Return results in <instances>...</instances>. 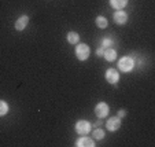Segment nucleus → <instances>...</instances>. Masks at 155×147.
Masks as SVG:
<instances>
[{
	"mask_svg": "<svg viewBox=\"0 0 155 147\" xmlns=\"http://www.w3.org/2000/svg\"><path fill=\"white\" fill-rule=\"evenodd\" d=\"M106 127H107L108 131H111V132L118 131V129H120V127H121V118L120 117H111L110 120L107 121Z\"/></svg>",
	"mask_w": 155,
	"mask_h": 147,
	"instance_id": "obj_5",
	"label": "nucleus"
},
{
	"mask_svg": "<svg viewBox=\"0 0 155 147\" xmlns=\"http://www.w3.org/2000/svg\"><path fill=\"white\" fill-rule=\"evenodd\" d=\"M89 54H91V50L87 44H78L76 47V55L80 61H85V59L89 58Z\"/></svg>",
	"mask_w": 155,
	"mask_h": 147,
	"instance_id": "obj_2",
	"label": "nucleus"
},
{
	"mask_svg": "<svg viewBox=\"0 0 155 147\" xmlns=\"http://www.w3.org/2000/svg\"><path fill=\"white\" fill-rule=\"evenodd\" d=\"M28 22H29V17L28 15H22V17L18 18V21L15 22V29L17 30H24L26 28Z\"/></svg>",
	"mask_w": 155,
	"mask_h": 147,
	"instance_id": "obj_9",
	"label": "nucleus"
},
{
	"mask_svg": "<svg viewBox=\"0 0 155 147\" xmlns=\"http://www.w3.org/2000/svg\"><path fill=\"white\" fill-rule=\"evenodd\" d=\"M125 114H126V112H125V110H120V112H118V115H117V117H125Z\"/></svg>",
	"mask_w": 155,
	"mask_h": 147,
	"instance_id": "obj_18",
	"label": "nucleus"
},
{
	"mask_svg": "<svg viewBox=\"0 0 155 147\" xmlns=\"http://www.w3.org/2000/svg\"><path fill=\"white\" fill-rule=\"evenodd\" d=\"M106 80H107V82H110V84H115V82H118V80H120V73H118L115 69H108V70L106 72Z\"/></svg>",
	"mask_w": 155,
	"mask_h": 147,
	"instance_id": "obj_6",
	"label": "nucleus"
},
{
	"mask_svg": "<svg viewBox=\"0 0 155 147\" xmlns=\"http://www.w3.org/2000/svg\"><path fill=\"white\" fill-rule=\"evenodd\" d=\"M108 105L104 102H100L96 105V107H95V114H96L97 118H104L106 115L108 114Z\"/></svg>",
	"mask_w": 155,
	"mask_h": 147,
	"instance_id": "obj_3",
	"label": "nucleus"
},
{
	"mask_svg": "<svg viewBox=\"0 0 155 147\" xmlns=\"http://www.w3.org/2000/svg\"><path fill=\"white\" fill-rule=\"evenodd\" d=\"M118 68H120L121 72L128 73V72L133 70V68H135V61L132 58H129V56H125V58H122L118 62Z\"/></svg>",
	"mask_w": 155,
	"mask_h": 147,
	"instance_id": "obj_1",
	"label": "nucleus"
},
{
	"mask_svg": "<svg viewBox=\"0 0 155 147\" xmlns=\"http://www.w3.org/2000/svg\"><path fill=\"white\" fill-rule=\"evenodd\" d=\"M94 138L95 139H103V138H104V132H103L102 129H99V128H97V129H95V132H94Z\"/></svg>",
	"mask_w": 155,
	"mask_h": 147,
	"instance_id": "obj_15",
	"label": "nucleus"
},
{
	"mask_svg": "<svg viewBox=\"0 0 155 147\" xmlns=\"http://www.w3.org/2000/svg\"><path fill=\"white\" fill-rule=\"evenodd\" d=\"M110 3L115 10H122L128 4V0H110Z\"/></svg>",
	"mask_w": 155,
	"mask_h": 147,
	"instance_id": "obj_11",
	"label": "nucleus"
},
{
	"mask_svg": "<svg viewBox=\"0 0 155 147\" xmlns=\"http://www.w3.org/2000/svg\"><path fill=\"white\" fill-rule=\"evenodd\" d=\"M78 40H80L78 33H76V32L68 33V41L70 43V44H77V43H78Z\"/></svg>",
	"mask_w": 155,
	"mask_h": 147,
	"instance_id": "obj_12",
	"label": "nucleus"
},
{
	"mask_svg": "<svg viewBox=\"0 0 155 147\" xmlns=\"http://www.w3.org/2000/svg\"><path fill=\"white\" fill-rule=\"evenodd\" d=\"M76 146L77 147H94L95 143L92 139L87 138V136H82V138H80L76 142Z\"/></svg>",
	"mask_w": 155,
	"mask_h": 147,
	"instance_id": "obj_8",
	"label": "nucleus"
},
{
	"mask_svg": "<svg viewBox=\"0 0 155 147\" xmlns=\"http://www.w3.org/2000/svg\"><path fill=\"white\" fill-rule=\"evenodd\" d=\"M103 52H104V48H97V51H96V54H97V56H103Z\"/></svg>",
	"mask_w": 155,
	"mask_h": 147,
	"instance_id": "obj_17",
	"label": "nucleus"
},
{
	"mask_svg": "<svg viewBox=\"0 0 155 147\" xmlns=\"http://www.w3.org/2000/svg\"><path fill=\"white\" fill-rule=\"evenodd\" d=\"M128 21V15L125 11H115L114 12V22L118 25H125Z\"/></svg>",
	"mask_w": 155,
	"mask_h": 147,
	"instance_id": "obj_7",
	"label": "nucleus"
},
{
	"mask_svg": "<svg viewBox=\"0 0 155 147\" xmlns=\"http://www.w3.org/2000/svg\"><path fill=\"white\" fill-rule=\"evenodd\" d=\"M95 22H96V26L100 28V29H104V28H107V19H106L104 17H97Z\"/></svg>",
	"mask_w": 155,
	"mask_h": 147,
	"instance_id": "obj_13",
	"label": "nucleus"
},
{
	"mask_svg": "<svg viewBox=\"0 0 155 147\" xmlns=\"http://www.w3.org/2000/svg\"><path fill=\"white\" fill-rule=\"evenodd\" d=\"M110 44H113V41H111V38H103V47L104 48H107V47H110Z\"/></svg>",
	"mask_w": 155,
	"mask_h": 147,
	"instance_id": "obj_16",
	"label": "nucleus"
},
{
	"mask_svg": "<svg viewBox=\"0 0 155 147\" xmlns=\"http://www.w3.org/2000/svg\"><path fill=\"white\" fill-rule=\"evenodd\" d=\"M8 113V105L4 100H0V117L2 115H6Z\"/></svg>",
	"mask_w": 155,
	"mask_h": 147,
	"instance_id": "obj_14",
	"label": "nucleus"
},
{
	"mask_svg": "<svg viewBox=\"0 0 155 147\" xmlns=\"http://www.w3.org/2000/svg\"><path fill=\"white\" fill-rule=\"evenodd\" d=\"M76 131L80 135H87V133L91 131V124L85 120H80L76 124Z\"/></svg>",
	"mask_w": 155,
	"mask_h": 147,
	"instance_id": "obj_4",
	"label": "nucleus"
},
{
	"mask_svg": "<svg viewBox=\"0 0 155 147\" xmlns=\"http://www.w3.org/2000/svg\"><path fill=\"white\" fill-rule=\"evenodd\" d=\"M103 56H104L106 61L108 62H113L117 59V51L113 50V48H104V52H103Z\"/></svg>",
	"mask_w": 155,
	"mask_h": 147,
	"instance_id": "obj_10",
	"label": "nucleus"
}]
</instances>
